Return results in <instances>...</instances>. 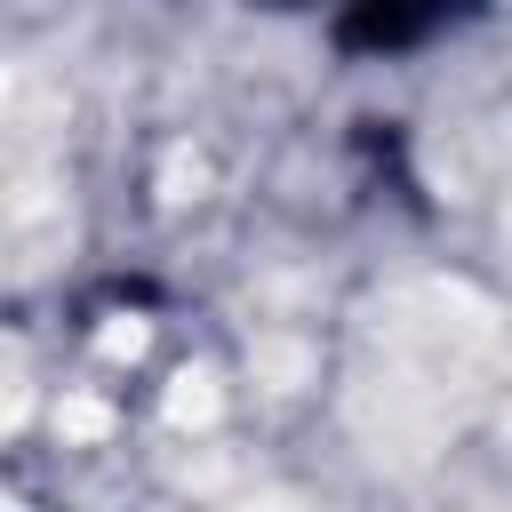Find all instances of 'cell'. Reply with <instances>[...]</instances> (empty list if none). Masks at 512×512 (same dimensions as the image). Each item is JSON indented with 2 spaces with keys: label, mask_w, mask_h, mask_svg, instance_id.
Returning <instances> with one entry per match:
<instances>
[{
  "label": "cell",
  "mask_w": 512,
  "mask_h": 512,
  "mask_svg": "<svg viewBox=\"0 0 512 512\" xmlns=\"http://www.w3.org/2000/svg\"><path fill=\"white\" fill-rule=\"evenodd\" d=\"M160 408H168V424L184 432V424H216L224 392H216V376H208V368H184V376L168 384V400H160Z\"/></svg>",
  "instance_id": "obj_2"
},
{
  "label": "cell",
  "mask_w": 512,
  "mask_h": 512,
  "mask_svg": "<svg viewBox=\"0 0 512 512\" xmlns=\"http://www.w3.org/2000/svg\"><path fill=\"white\" fill-rule=\"evenodd\" d=\"M56 432H64V440H104V432H112V408H104V400H64V408H56Z\"/></svg>",
  "instance_id": "obj_3"
},
{
  "label": "cell",
  "mask_w": 512,
  "mask_h": 512,
  "mask_svg": "<svg viewBox=\"0 0 512 512\" xmlns=\"http://www.w3.org/2000/svg\"><path fill=\"white\" fill-rule=\"evenodd\" d=\"M96 352H104V360H136V352H144V320H112V328L96 336Z\"/></svg>",
  "instance_id": "obj_4"
},
{
  "label": "cell",
  "mask_w": 512,
  "mask_h": 512,
  "mask_svg": "<svg viewBox=\"0 0 512 512\" xmlns=\"http://www.w3.org/2000/svg\"><path fill=\"white\" fill-rule=\"evenodd\" d=\"M504 360L496 312L456 280H416L368 304L352 344V432L376 464H424L440 456L464 416L488 400Z\"/></svg>",
  "instance_id": "obj_1"
}]
</instances>
